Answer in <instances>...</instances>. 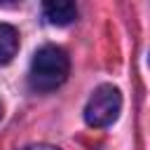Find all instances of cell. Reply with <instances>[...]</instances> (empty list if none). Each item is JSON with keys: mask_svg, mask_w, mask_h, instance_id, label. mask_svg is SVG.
I'll list each match as a JSON object with an SVG mask.
<instances>
[{"mask_svg": "<svg viewBox=\"0 0 150 150\" xmlns=\"http://www.w3.org/2000/svg\"><path fill=\"white\" fill-rule=\"evenodd\" d=\"M68 54L61 47L45 45L35 52L28 70V82L33 91H54L68 77Z\"/></svg>", "mask_w": 150, "mask_h": 150, "instance_id": "obj_1", "label": "cell"}, {"mask_svg": "<svg viewBox=\"0 0 150 150\" xmlns=\"http://www.w3.org/2000/svg\"><path fill=\"white\" fill-rule=\"evenodd\" d=\"M122 108V94L112 84H101L87 101L84 108V120L89 127H108L117 120Z\"/></svg>", "mask_w": 150, "mask_h": 150, "instance_id": "obj_2", "label": "cell"}, {"mask_svg": "<svg viewBox=\"0 0 150 150\" xmlns=\"http://www.w3.org/2000/svg\"><path fill=\"white\" fill-rule=\"evenodd\" d=\"M42 12H45V19L54 26H68L77 19V7L73 2H45L42 5Z\"/></svg>", "mask_w": 150, "mask_h": 150, "instance_id": "obj_3", "label": "cell"}, {"mask_svg": "<svg viewBox=\"0 0 150 150\" xmlns=\"http://www.w3.org/2000/svg\"><path fill=\"white\" fill-rule=\"evenodd\" d=\"M19 49V33L16 28L7 26V23H0V66L9 63L14 59Z\"/></svg>", "mask_w": 150, "mask_h": 150, "instance_id": "obj_4", "label": "cell"}, {"mask_svg": "<svg viewBox=\"0 0 150 150\" xmlns=\"http://www.w3.org/2000/svg\"><path fill=\"white\" fill-rule=\"evenodd\" d=\"M0 117H2V103H0Z\"/></svg>", "mask_w": 150, "mask_h": 150, "instance_id": "obj_5", "label": "cell"}]
</instances>
